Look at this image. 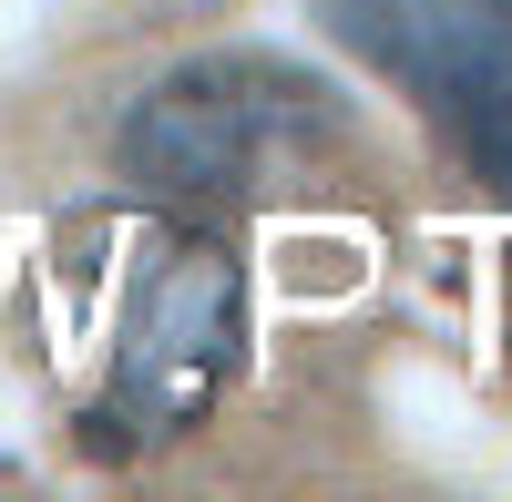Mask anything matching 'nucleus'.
I'll return each mask as SVG.
<instances>
[{
  "mask_svg": "<svg viewBox=\"0 0 512 502\" xmlns=\"http://www.w3.org/2000/svg\"><path fill=\"white\" fill-rule=\"evenodd\" d=\"M349 134V93L287 52H195L144 82L113 123V164L144 205L175 216H236L277 195L297 164H318Z\"/></svg>",
  "mask_w": 512,
  "mask_h": 502,
  "instance_id": "obj_1",
  "label": "nucleus"
},
{
  "mask_svg": "<svg viewBox=\"0 0 512 502\" xmlns=\"http://www.w3.org/2000/svg\"><path fill=\"white\" fill-rule=\"evenodd\" d=\"M236 369H246V267H236V246L205 236V226L154 236V257L123 287L113 349H103L93 441L103 451H154V441L195 431Z\"/></svg>",
  "mask_w": 512,
  "mask_h": 502,
  "instance_id": "obj_2",
  "label": "nucleus"
},
{
  "mask_svg": "<svg viewBox=\"0 0 512 502\" xmlns=\"http://www.w3.org/2000/svg\"><path fill=\"white\" fill-rule=\"evenodd\" d=\"M308 11L451 144V164L492 205H512V0H308Z\"/></svg>",
  "mask_w": 512,
  "mask_h": 502,
  "instance_id": "obj_3",
  "label": "nucleus"
}]
</instances>
